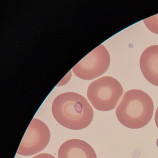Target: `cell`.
Returning a JSON list of instances; mask_svg holds the SVG:
<instances>
[{
	"mask_svg": "<svg viewBox=\"0 0 158 158\" xmlns=\"http://www.w3.org/2000/svg\"><path fill=\"white\" fill-rule=\"evenodd\" d=\"M155 123L158 128V107L156 110L155 114Z\"/></svg>",
	"mask_w": 158,
	"mask_h": 158,
	"instance_id": "cell-10",
	"label": "cell"
},
{
	"mask_svg": "<svg viewBox=\"0 0 158 158\" xmlns=\"http://www.w3.org/2000/svg\"><path fill=\"white\" fill-rule=\"evenodd\" d=\"M52 114L61 125L68 129H84L91 123L94 116L92 107L85 98L75 92H65L52 102Z\"/></svg>",
	"mask_w": 158,
	"mask_h": 158,
	"instance_id": "cell-1",
	"label": "cell"
},
{
	"mask_svg": "<svg viewBox=\"0 0 158 158\" xmlns=\"http://www.w3.org/2000/svg\"><path fill=\"white\" fill-rule=\"evenodd\" d=\"M123 94V89L120 82L110 76L102 77L92 82L87 93L94 108L101 111L114 110Z\"/></svg>",
	"mask_w": 158,
	"mask_h": 158,
	"instance_id": "cell-3",
	"label": "cell"
},
{
	"mask_svg": "<svg viewBox=\"0 0 158 158\" xmlns=\"http://www.w3.org/2000/svg\"><path fill=\"white\" fill-rule=\"evenodd\" d=\"M59 158H97L94 149L88 143L79 139L64 142L58 151Z\"/></svg>",
	"mask_w": 158,
	"mask_h": 158,
	"instance_id": "cell-7",
	"label": "cell"
},
{
	"mask_svg": "<svg viewBox=\"0 0 158 158\" xmlns=\"http://www.w3.org/2000/svg\"><path fill=\"white\" fill-rule=\"evenodd\" d=\"M51 134L45 123L33 118L22 139L17 153L23 156H31L43 150L48 146Z\"/></svg>",
	"mask_w": 158,
	"mask_h": 158,
	"instance_id": "cell-5",
	"label": "cell"
},
{
	"mask_svg": "<svg viewBox=\"0 0 158 158\" xmlns=\"http://www.w3.org/2000/svg\"><path fill=\"white\" fill-rule=\"evenodd\" d=\"M32 158H55L54 156L48 153H43L36 155Z\"/></svg>",
	"mask_w": 158,
	"mask_h": 158,
	"instance_id": "cell-9",
	"label": "cell"
},
{
	"mask_svg": "<svg viewBox=\"0 0 158 158\" xmlns=\"http://www.w3.org/2000/svg\"><path fill=\"white\" fill-rule=\"evenodd\" d=\"M154 111V104L151 97L140 89L125 92L115 110L119 122L130 129H139L150 122Z\"/></svg>",
	"mask_w": 158,
	"mask_h": 158,
	"instance_id": "cell-2",
	"label": "cell"
},
{
	"mask_svg": "<svg viewBox=\"0 0 158 158\" xmlns=\"http://www.w3.org/2000/svg\"><path fill=\"white\" fill-rule=\"evenodd\" d=\"M110 62L109 52L100 45L85 56L73 68L76 76L84 80H92L108 70Z\"/></svg>",
	"mask_w": 158,
	"mask_h": 158,
	"instance_id": "cell-4",
	"label": "cell"
},
{
	"mask_svg": "<svg viewBox=\"0 0 158 158\" xmlns=\"http://www.w3.org/2000/svg\"><path fill=\"white\" fill-rule=\"evenodd\" d=\"M143 22L151 32L158 35V14L145 19Z\"/></svg>",
	"mask_w": 158,
	"mask_h": 158,
	"instance_id": "cell-8",
	"label": "cell"
},
{
	"mask_svg": "<svg viewBox=\"0 0 158 158\" xmlns=\"http://www.w3.org/2000/svg\"><path fill=\"white\" fill-rule=\"evenodd\" d=\"M139 66L148 82L158 86V45L147 48L141 54Z\"/></svg>",
	"mask_w": 158,
	"mask_h": 158,
	"instance_id": "cell-6",
	"label": "cell"
},
{
	"mask_svg": "<svg viewBox=\"0 0 158 158\" xmlns=\"http://www.w3.org/2000/svg\"><path fill=\"white\" fill-rule=\"evenodd\" d=\"M157 145L158 147V139H157Z\"/></svg>",
	"mask_w": 158,
	"mask_h": 158,
	"instance_id": "cell-11",
	"label": "cell"
}]
</instances>
